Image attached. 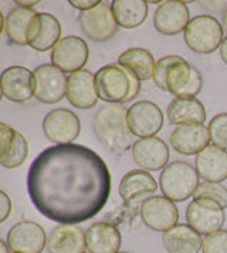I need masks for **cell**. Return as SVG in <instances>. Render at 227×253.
Returning a JSON list of instances; mask_svg holds the SVG:
<instances>
[{"label":"cell","instance_id":"cell-12","mask_svg":"<svg viewBox=\"0 0 227 253\" xmlns=\"http://www.w3.org/2000/svg\"><path fill=\"white\" fill-rule=\"evenodd\" d=\"M128 126L131 132L139 138L155 137L163 126V113L151 101H138L128 108Z\"/></svg>","mask_w":227,"mask_h":253},{"label":"cell","instance_id":"cell-13","mask_svg":"<svg viewBox=\"0 0 227 253\" xmlns=\"http://www.w3.org/2000/svg\"><path fill=\"white\" fill-rule=\"evenodd\" d=\"M79 24L84 35L92 42H107L116 33L118 24L114 17L113 7L102 1L100 6L79 14Z\"/></svg>","mask_w":227,"mask_h":253},{"label":"cell","instance_id":"cell-17","mask_svg":"<svg viewBox=\"0 0 227 253\" xmlns=\"http://www.w3.org/2000/svg\"><path fill=\"white\" fill-rule=\"evenodd\" d=\"M189 22V9L186 3L181 0H168L160 3L153 16L155 29L165 36L179 35L186 30Z\"/></svg>","mask_w":227,"mask_h":253},{"label":"cell","instance_id":"cell-33","mask_svg":"<svg viewBox=\"0 0 227 253\" xmlns=\"http://www.w3.org/2000/svg\"><path fill=\"white\" fill-rule=\"evenodd\" d=\"M203 253H227V230H217L203 241Z\"/></svg>","mask_w":227,"mask_h":253},{"label":"cell","instance_id":"cell-3","mask_svg":"<svg viewBox=\"0 0 227 253\" xmlns=\"http://www.w3.org/2000/svg\"><path fill=\"white\" fill-rule=\"evenodd\" d=\"M128 110L124 104L104 105L94 118V132L113 152H125L134 147V134L128 126Z\"/></svg>","mask_w":227,"mask_h":253},{"label":"cell","instance_id":"cell-22","mask_svg":"<svg viewBox=\"0 0 227 253\" xmlns=\"http://www.w3.org/2000/svg\"><path fill=\"white\" fill-rule=\"evenodd\" d=\"M196 171L204 182L220 184L227 179V151L209 145L196 157Z\"/></svg>","mask_w":227,"mask_h":253},{"label":"cell","instance_id":"cell-41","mask_svg":"<svg viewBox=\"0 0 227 253\" xmlns=\"http://www.w3.org/2000/svg\"><path fill=\"white\" fill-rule=\"evenodd\" d=\"M82 253H87V252H82Z\"/></svg>","mask_w":227,"mask_h":253},{"label":"cell","instance_id":"cell-26","mask_svg":"<svg viewBox=\"0 0 227 253\" xmlns=\"http://www.w3.org/2000/svg\"><path fill=\"white\" fill-rule=\"evenodd\" d=\"M163 246L169 253H199L203 249L202 235L190 225H176L163 233Z\"/></svg>","mask_w":227,"mask_h":253},{"label":"cell","instance_id":"cell-40","mask_svg":"<svg viewBox=\"0 0 227 253\" xmlns=\"http://www.w3.org/2000/svg\"><path fill=\"white\" fill-rule=\"evenodd\" d=\"M118 253H128V252H118Z\"/></svg>","mask_w":227,"mask_h":253},{"label":"cell","instance_id":"cell-10","mask_svg":"<svg viewBox=\"0 0 227 253\" xmlns=\"http://www.w3.org/2000/svg\"><path fill=\"white\" fill-rule=\"evenodd\" d=\"M90 56L88 44L77 36L61 39L51 51V64L63 73H77L87 64Z\"/></svg>","mask_w":227,"mask_h":253},{"label":"cell","instance_id":"cell-2","mask_svg":"<svg viewBox=\"0 0 227 253\" xmlns=\"http://www.w3.org/2000/svg\"><path fill=\"white\" fill-rule=\"evenodd\" d=\"M153 83L159 90L176 98H196L203 87L200 71L179 56H166L156 61Z\"/></svg>","mask_w":227,"mask_h":253},{"label":"cell","instance_id":"cell-1","mask_svg":"<svg viewBox=\"0 0 227 253\" xmlns=\"http://www.w3.org/2000/svg\"><path fill=\"white\" fill-rule=\"evenodd\" d=\"M34 208L61 225H77L97 216L111 194V175L101 157L84 145L45 148L27 173Z\"/></svg>","mask_w":227,"mask_h":253},{"label":"cell","instance_id":"cell-5","mask_svg":"<svg viewBox=\"0 0 227 253\" xmlns=\"http://www.w3.org/2000/svg\"><path fill=\"white\" fill-rule=\"evenodd\" d=\"M159 185L163 196L172 202H183L194 196L199 186V173L192 164L175 161L162 171Z\"/></svg>","mask_w":227,"mask_h":253},{"label":"cell","instance_id":"cell-30","mask_svg":"<svg viewBox=\"0 0 227 253\" xmlns=\"http://www.w3.org/2000/svg\"><path fill=\"white\" fill-rule=\"evenodd\" d=\"M37 13L33 9L16 7L10 10L4 20V32L14 44H27V30Z\"/></svg>","mask_w":227,"mask_h":253},{"label":"cell","instance_id":"cell-9","mask_svg":"<svg viewBox=\"0 0 227 253\" xmlns=\"http://www.w3.org/2000/svg\"><path fill=\"white\" fill-rule=\"evenodd\" d=\"M43 131L48 141L56 145L73 144L81 132L78 115L67 108H57L45 114L43 120Z\"/></svg>","mask_w":227,"mask_h":253},{"label":"cell","instance_id":"cell-15","mask_svg":"<svg viewBox=\"0 0 227 253\" xmlns=\"http://www.w3.org/2000/svg\"><path fill=\"white\" fill-rule=\"evenodd\" d=\"M61 24L50 13H37L27 30V44L36 51H48L61 40Z\"/></svg>","mask_w":227,"mask_h":253},{"label":"cell","instance_id":"cell-29","mask_svg":"<svg viewBox=\"0 0 227 253\" xmlns=\"http://www.w3.org/2000/svg\"><path fill=\"white\" fill-rule=\"evenodd\" d=\"M118 64L122 66L132 73L139 81H147L149 79H153V71H155V60L153 56L145 50V48H128L118 57Z\"/></svg>","mask_w":227,"mask_h":253},{"label":"cell","instance_id":"cell-19","mask_svg":"<svg viewBox=\"0 0 227 253\" xmlns=\"http://www.w3.org/2000/svg\"><path fill=\"white\" fill-rule=\"evenodd\" d=\"M29 157V144L19 131L0 124V164L4 168H19Z\"/></svg>","mask_w":227,"mask_h":253},{"label":"cell","instance_id":"cell-24","mask_svg":"<svg viewBox=\"0 0 227 253\" xmlns=\"http://www.w3.org/2000/svg\"><path fill=\"white\" fill-rule=\"evenodd\" d=\"M85 249V233L76 225H58L47 239L48 253H82Z\"/></svg>","mask_w":227,"mask_h":253},{"label":"cell","instance_id":"cell-16","mask_svg":"<svg viewBox=\"0 0 227 253\" xmlns=\"http://www.w3.org/2000/svg\"><path fill=\"white\" fill-rule=\"evenodd\" d=\"M0 84L3 97L11 103H26L34 95L33 71L23 66H13L4 70Z\"/></svg>","mask_w":227,"mask_h":253},{"label":"cell","instance_id":"cell-37","mask_svg":"<svg viewBox=\"0 0 227 253\" xmlns=\"http://www.w3.org/2000/svg\"><path fill=\"white\" fill-rule=\"evenodd\" d=\"M220 56H222L223 63L227 66V36L223 39V43L220 46Z\"/></svg>","mask_w":227,"mask_h":253},{"label":"cell","instance_id":"cell-25","mask_svg":"<svg viewBox=\"0 0 227 253\" xmlns=\"http://www.w3.org/2000/svg\"><path fill=\"white\" fill-rule=\"evenodd\" d=\"M121 241L118 228L108 222H97L85 232L88 253H118Z\"/></svg>","mask_w":227,"mask_h":253},{"label":"cell","instance_id":"cell-35","mask_svg":"<svg viewBox=\"0 0 227 253\" xmlns=\"http://www.w3.org/2000/svg\"><path fill=\"white\" fill-rule=\"evenodd\" d=\"M102 1L100 0H71L70 1V4L73 6V7H76V9H78V10H82V12H87V10H91V9H94V7H97V6H100Z\"/></svg>","mask_w":227,"mask_h":253},{"label":"cell","instance_id":"cell-39","mask_svg":"<svg viewBox=\"0 0 227 253\" xmlns=\"http://www.w3.org/2000/svg\"><path fill=\"white\" fill-rule=\"evenodd\" d=\"M223 27L227 30V9L223 13Z\"/></svg>","mask_w":227,"mask_h":253},{"label":"cell","instance_id":"cell-27","mask_svg":"<svg viewBox=\"0 0 227 253\" xmlns=\"http://www.w3.org/2000/svg\"><path fill=\"white\" fill-rule=\"evenodd\" d=\"M168 120L173 126H199L206 121V110L197 98H175L168 107Z\"/></svg>","mask_w":227,"mask_h":253},{"label":"cell","instance_id":"cell-34","mask_svg":"<svg viewBox=\"0 0 227 253\" xmlns=\"http://www.w3.org/2000/svg\"><path fill=\"white\" fill-rule=\"evenodd\" d=\"M11 213V201L4 191L0 192V222H6Z\"/></svg>","mask_w":227,"mask_h":253},{"label":"cell","instance_id":"cell-36","mask_svg":"<svg viewBox=\"0 0 227 253\" xmlns=\"http://www.w3.org/2000/svg\"><path fill=\"white\" fill-rule=\"evenodd\" d=\"M38 3H40L38 0H30V1H22V0H17V1H16L17 7H23V9H33V7H36Z\"/></svg>","mask_w":227,"mask_h":253},{"label":"cell","instance_id":"cell-14","mask_svg":"<svg viewBox=\"0 0 227 253\" xmlns=\"http://www.w3.org/2000/svg\"><path fill=\"white\" fill-rule=\"evenodd\" d=\"M44 229L32 220H22L11 226L7 233V245L13 253H41L47 248Z\"/></svg>","mask_w":227,"mask_h":253},{"label":"cell","instance_id":"cell-7","mask_svg":"<svg viewBox=\"0 0 227 253\" xmlns=\"http://www.w3.org/2000/svg\"><path fill=\"white\" fill-rule=\"evenodd\" d=\"M186 219L200 235H213L225 225V208L207 198H194L186 209Z\"/></svg>","mask_w":227,"mask_h":253},{"label":"cell","instance_id":"cell-4","mask_svg":"<svg viewBox=\"0 0 227 253\" xmlns=\"http://www.w3.org/2000/svg\"><path fill=\"white\" fill-rule=\"evenodd\" d=\"M95 84L98 97L108 104L129 103L141 91V81L119 64H108L98 70Z\"/></svg>","mask_w":227,"mask_h":253},{"label":"cell","instance_id":"cell-11","mask_svg":"<svg viewBox=\"0 0 227 253\" xmlns=\"http://www.w3.org/2000/svg\"><path fill=\"white\" fill-rule=\"evenodd\" d=\"M141 218L149 229L165 233L178 225L179 212L166 196H151L141 205Z\"/></svg>","mask_w":227,"mask_h":253},{"label":"cell","instance_id":"cell-28","mask_svg":"<svg viewBox=\"0 0 227 253\" xmlns=\"http://www.w3.org/2000/svg\"><path fill=\"white\" fill-rule=\"evenodd\" d=\"M147 0H114L111 3L116 24L124 29H136L147 20L149 12Z\"/></svg>","mask_w":227,"mask_h":253},{"label":"cell","instance_id":"cell-31","mask_svg":"<svg viewBox=\"0 0 227 253\" xmlns=\"http://www.w3.org/2000/svg\"><path fill=\"white\" fill-rule=\"evenodd\" d=\"M207 129L210 135V142L216 147L227 151V113L216 115L210 121Z\"/></svg>","mask_w":227,"mask_h":253},{"label":"cell","instance_id":"cell-23","mask_svg":"<svg viewBox=\"0 0 227 253\" xmlns=\"http://www.w3.org/2000/svg\"><path fill=\"white\" fill-rule=\"evenodd\" d=\"M119 195L125 202H138L145 201L158 191V184L155 178L144 169H135L125 173L119 184Z\"/></svg>","mask_w":227,"mask_h":253},{"label":"cell","instance_id":"cell-20","mask_svg":"<svg viewBox=\"0 0 227 253\" xmlns=\"http://www.w3.org/2000/svg\"><path fill=\"white\" fill-rule=\"evenodd\" d=\"M67 98L74 107L81 110L92 108L98 101L95 76L88 70H79L70 74L67 84Z\"/></svg>","mask_w":227,"mask_h":253},{"label":"cell","instance_id":"cell-18","mask_svg":"<svg viewBox=\"0 0 227 253\" xmlns=\"http://www.w3.org/2000/svg\"><path fill=\"white\" fill-rule=\"evenodd\" d=\"M169 147L158 137L141 138L132 147V158L145 171H159L169 165Z\"/></svg>","mask_w":227,"mask_h":253},{"label":"cell","instance_id":"cell-21","mask_svg":"<svg viewBox=\"0 0 227 253\" xmlns=\"http://www.w3.org/2000/svg\"><path fill=\"white\" fill-rule=\"evenodd\" d=\"M209 129L203 124L176 126L170 134L172 148L182 155L200 154L204 148L209 147Z\"/></svg>","mask_w":227,"mask_h":253},{"label":"cell","instance_id":"cell-6","mask_svg":"<svg viewBox=\"0 0 227 253\" xmlns=\"http://www.w3.org/2000/svg\"><path fill=\"white\" fill-rule=\"evenodd\" d=\"M223 27L220 22L207 14L196 16L185 30L188 47L199 54H210L223 43Z\"/></svg>","mask_w":227,"mask_h":253},{"label":"cell","instance_id":"cell-38","mask_svg":"<svg viewBox=\"0 0 227 253\" xmlns=\"http://www.w3.org/2000/svg\"><path fill=\"white\" fill-rule=\"evenodd\" d=\"M0 248H1V253H11L10 248H9V245H7V242L0 241Z\"/></svg>","mask_w":227,"mask_h":253},{"label":"cell","instance_id":"cell-32","mask_svg":"<svg viewBox=\"0 0 227 253\" xmlns=\"http://www.w3.org/2000/svg\"><path fill=\"white\" fill-rule=\"evenodd\" d=\"M193 198H207L216 201L223 208H227V188L216 182H202L199 184Z\"/></svg>","mask_w":227,"mask_h":253},{"label":"cell","instance_id":"cell-8","mask_svg":"<svg viewBox=\"0 0 227 253\" xmlns=\"http://www.w3.org/2000/svg\"><path fill=\"white\" fill-rule=\"evenodd\" d=\"M34 97L44 104H56L67 97L68 79L53 64H41L33 71Z\"/></svg>","mask_w":227,"mask_h":253}]
</instances>
